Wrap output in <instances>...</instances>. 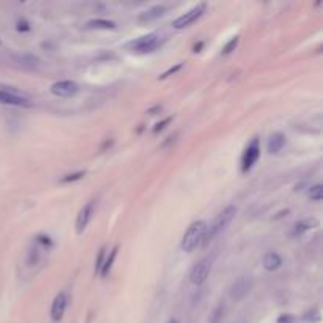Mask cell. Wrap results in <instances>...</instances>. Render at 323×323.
Returning <instances> with one entry per match:
<instances>
[{
	"mask_svg": "<svg viewBox=\"0 0 323 323\" xmlns=\"http://www.w3.org/2000/svg\"><path fill=\"white\" fill-rule=\"evenodd\" d=\"M223 315H224V306H223V304H219V306L214 309V311H213V314H211V317H210L208 323H221Z\"/></svg>",
	"mask_w": 323,
	"mask_h": 323,
	"instance_id": "20",
	"label": "cell"
},
{
	"mask_svg": "<svg viewBox=\"0 0 323 323\" xmlns=\"http://www.w3.org/2000/svg\"><path fill=\"white\" fill-rule=\"evenodd\" d=\"M206 229H208V226H206L205 221H194L185 232L182 240V249L185 252H192L203 241Z\"/></svg>",
	"mask_w": 323,
	"mask_h": 323,
	"instance_id": "2",
	"label": "cell"
},
{
	"mask_svg": "<svg viewBox=\"0 0 323 323\" xmlns=\"http://www.w3.org/2000/svg\"><path fill=\"white\" fill-rule=\"evenodd\" d=\"M0 44H2V40H0Z\"/></svg>",
	"mask_w": 323,
	"mask_h": 323,
	"instance_id": "29",
	"label": "cell"
},
{
	"mask_svg": "<svg viewBox=\"0 0 323 323\" xmlns=\"http://www.w3.org/2000/svg\"><path fill=\"white\" fill-rule=\"evenodd\" d=\"M171 120H172V117H167V119H164L161 123H156V125H154V128H153V131H154V133L161 131V129H164V126H166L167 123H169Z\"/></svg>",
	"mask_w": 323,
	"mask_h": 323,
	"instance_id": "26",
	"label": "cell"
},
{
	"mask_svg": "<svg viewBox=\"0 0 323 323\" xmlns=\"http://www.w3.org/2000/svg\"><path fill=\"white\" fill-rule=\"evenodd\" d=\"M281 265H282V258H281V255L276 254V252H268V254L263 257V266H265V270H268V271H275V270H278Z\"/></svg>",
	"mask_w": 323,
	"mask_h": 323,
	"instance_id": "15",
	"label": "cell"
},
{
	"mask_svg": "<svg viewBox=\"0 0 323 323\" xmlns=\"http://www.w3.org/2000/svg\"><path fill=\"white\" fill-rule=\"evenodd\" d=\"M104 258H106V248H101V251H99V254H98V260H96V268H95L96 273H99V270H101V266H102V262H104Z\"/></svg>",
	"mask_w": 323,
	"mask_h": 323,
	"instance_id": "23",
	"label": "cell"
},
{
	"mask_svg": "<svg viewBox=\"0 0 323 323\" xmlns=\"http://www.w3.org/2000/svg\"><path fill=\"white\" fill-rule=\"evenodd\" d=\"M67 306H68V295H67V292H60L54 298L52 307H50V318L54 321H60L63 318Z\"/></svg>",
	"mask_w": 323,
	"mask_h": 323,
	"instance_id": "10",
	"label": "cell"
},
{
	"mask_svg": "<svg viewBox=\"0 0 323 323\" xmlns=\"http://www.w3.org/2000/svg\"><path fill=\"white\" fill-rule=\"evenodd\" d=\"M205 8H206V4L202 2V4H197L194 8H191L189 11H186L185 15H182L180 18H177L174 21V27L175 29H185V27H189V25L192 22H196L203 13H205Z\"/></svg>",
	"mask_w": 323,
	"mask_h": 323,
	"instance_id": "6",
	"label": "cell"
},
{
	"mask_svg": "<svg viewBox=\"0 0 323 323\" xmlns=\"http://www.w3.org/2000/svg\"><path fill=\"white\" fill-rule=\"evenodd\" d=\"M237 44H238V36H234L232 38V40L224 46V49H223V54L224 56H227V54H230L232 50H235V47H237Z\"/></svg>",
	"mask_w": 323,
	"mask_h": 323,
	"instance_id": "22",
	"label": "cell"
},
{
	"mask_svg": "<svg viewBox=\"0 0 323 323\" xmlns=\"http://www.w3.org/2000/svg\"><path fill=\"white\" fill-rule=\"evenodd\" d=\"M77 90H79V87H77V84L73 81H59L50 87V92H52L56 96H62V98H70V96L76 95Z\"/></svg>",
	"mask_w": 323,
	"mask_h": 323,
	"instance_id": "9",
	"label": "cell"
},
{
	"mask_svg": "<svg viewBox=\"0 0 323 323\" xmlns=\"http://www.w3.org/2000/svg\"><path fill=\"white\" fill-rule=\"evenodd\" d=\"M235 214H237V206H234V205L227 206V208H224L221 213H219L213 221V224L206 229V234L203 237V246L211 243L221 232H224L229 227V224L232 223V219L235 218Z\"/></svg>",
	"mask_w": 323,
	"mask_h": 323,
	"instance_id": "1",
	"label": "cell"
},
{
	"mask_svg": "<svg viewBox=\"0 0 323 323\" xmlns=\"http://www.w3.org/2000/svg\"><path fill=\"white\" fill-rule=\"evenodd\" d=\"M260 156V145H258V139L254 137L251 140V144L246 147L243 153V158H241V171L243 172H248L251 167L255 164V161Z\"/></svg>",
	"mask_w": 323,
	"mask_h": 323,
	"instance_id": "7",
	"label": "cell"
},
{
	"mask_svg": "<svg viewBox=\"0 0 323 323\" xmlns=\"http://www.w3.org/2000/svg\"><path fill=\"white\" fill-rule=\"evenodd\" d=\"M307 197L311 199V200H321L323 199V186L321 185H314L307 189Z\"/></svg>",
	"mask_w": 323,
	"mask_h": 323,
	"instance_id": "19",
	"label": "cell"
},
{
	"mask_svg": "<svg viewBox=\"0 0 323 323\" xmlns=\"http://www.w3.org/2000/svg\"><path fill=\"white\" fill-rule=\"evenodd\" d=\"M252 289V279L249 276L238 278L230 289V298L234 301H241Z\"/></svg>",
	"mask_w": 323,
	"mask_h": 323,
	"instance_id": "8",
	"label": "cell"
},
{
	"mask_svg": "<svg viewBox=\"0 0 323 323\" xmlns=\"http://www.w3.org/2000/svg\"><path fill=\"white\" fill-rule=\"evenodd\" d=\"M129 46H131V49L137 54H147V52H151V50H154L159 46V38L154 33H148V35L137 38V40H134Z\"/></svg>",
	"mask_w": 323,
	"mask_h": 323,
	"instance_id": "5",
	"label": "cell"
},
{
	"mask_svg": "<svg viewBox=\"0 0 323 323\" xmlns=\"http://www.w3.org/2000/svg\"><path fill=\"white\" fill-rule=\"evenodd\" d=\"M85 175L84 171L81 172H74V174H68V175H65L60 178V183H71V182H77V180H81L82 177Z\"/></svg>",
	"mask_w": 323,
	"mask_h": 323,
	"instance_id": "21",
	"label": "cell"
},
{
	"mask_svg": "<svg viewBox=\"0 0 323 323\" xmlns=\"http://www.w3.org/2000/svg\"><path fill=\"white\" fill-rule=\"evenodd\" d=\"M15 60L25 68H36L38 65H40V59L33 54H21V56H16Z\"/></svg>",
	"mask_w": 323,
	"mask_h": 323,
	"instance_id": "16",
	"label": "cell"
},
{
	"mask_svg": "<svg viewBox=\"0 0 323 323\" xmlns=\"http://www.w3.org/2000/svg\"><path fill=\"white\" fill-rule=\"evenodd\" d=\"M286 145V136L282 133H273L268 139V151L270 153H279L282 147Z\"/></svg>",
	"mask_w": 323,
	"mask_h": 323,
	"instance_id": "13",
	"label": "cell"
},
{
	"mask_svg": "<svg viewBox=\"0 0 323 323\" xmlns=\"http://www.w3.org/2000/svg\"><path fill=\"white\" fill-rule=\"evenodd\" d=\"M92 214H93V202H88V203H85L82 208H81L79 214H77V219H76V232L79 235L87 229L88 221H90V218H92Z\"/></svg>",
	"mask_w": 323,
	"mask_h": 323,
	"instance_id": "11",
	"label": "cell"
},
{
	"mask_svg": "<svg viewBox=\"0 0 323 323\" xmlns=\"http://www.w3.org/2000/svg\"><path fill=\"white\" fill-rule=\"evenodd\" d=\"M0 102L8 106H19V107H32V101L19 93L18 90H13L11 87H0Z\"/></svg>",
	"mask_w": 323,
	"mask_h": 323,
	"instance_id": "3",
	"label": "cell"
},
{
	"mask_svg": "<svg viewBox=\"0 0 323 323\" xmlns=\"http://www.w3.org/2000/svg\"><path fill=\"white\" fill-rule=\"evenodd\" d=\"M117 251H119V246H114V248H112V251L109 252V255L104 258V262H102V266H101V270H99L98 275H101L102 278H106V276L109 275V271H111V268H112V263H114V260H115V257H117Z\"/></svg>",
	"mask_w": 323,
	"mask_h": 323,
	"instance_id": "17",
	"label": "cell"
},
{
	"mask_svg": "<svg viewBox=\"0 0 323 323\" xmlns=\"http://www.w3.org/2000/svg\"><path fill=\"white\" fill-rule=\"evenodd\" d=\"M182 67H183V65H182V63H177L174 68H169V70H167L166 73H163V74L159 76V79H166V77H169L171 74H175V73H177V71H178L180 68H182Z\"/></svg>",
	"mask_w": 323,
	"mask_h": 323,
	"instance_id": "25",
	"label": "cell"
},
{
	"mask_svg": "<svg viewBox=\"0 0 323 323\" xmlns=\"http://www.w3.org/2000/svg\"><path fill=\"white\" fill-rule=\"evenodd\" d=\"M203 46V43H199V44H194V52H199V49Z\"/></svg>",
	"mask_w": 323,
	"mask_h": 323,
	"instance_id": "27",
	"label": "cell"
},
{
	"mask_svg": "<svg viewBox=\"0 0 323 323\" xmlns=\"http://www.w3.org/2000/svg\"><path fill=\"white\" fill-rule=\"evenodd\" d=\"M167 323H178V320H175V318H172V320H169Z\"/></svg>",
	"mask_w": 323,
	"mask_h": 323,
	"instance_id": "28",
	"label": "cell"
},
{
	"mask_svg": "<svg viewBox=\"0 0 323 323\" xmlns=\"http://www.w3.org/2000/svg\"><path fill=\"white\" fill-rule=\"evenodd\" d=\"M85 27L87 29H115V22L107 19H92L87 22Z\"/></svg>",
	"mask_w": 323,
	"mask_h": 323,
	"instance_id": "18",
	"label": "cell"
},
{
	"mask_svg": "<svg viewBox=\"0 0 323 323\" xmlns=\"http://www.w3.org/2000/svg\"><path fill=\"white\" fill-rule=\"evenodd\" d=\"M164 11H166V7L164 5H154L145 11H142L140 15H139V21L140 22H151L154 19H158L164 15Z\"/></svg>",
	"mask_w": 323,
	"mask_h": 323,
	"instance_id": "12",
	"label": "cell"
},
{
	"mask_svg": "<svg viewBox=\"0 0 323 323\" xmlns=\"http://www.w3.org/2000/svg\"><path fill=\"white\" fill-rule=\"evenodd\" d=\"M210 271H211V258L210 257L200 258L191 270V276H189L191 282L196 284V286H200V284H203L206 281V278H208Z\"/></svg>",
	"mask_w": 323,
	"mask_h": 323,
	"instance_id": "4",
	"label": "cell"
},
{
	"mask_svg": "<svg viewBox=\"0 0 323 323\" xmlns=\"http://www.w3.org/2000/svg\"><path fill=\"white\" fill-rule=\"evenodd\" d=\"M16 29L19 30V32H29L30 30V24L25 21V19H19L18 22H16Z\"/></svg>",
	"mask_w": 323,
	"mask_h": 323,
	"instance_id": "24",
	"label": "cell"
},
{
	"mask_svg": "<svg viewBox=\"0 0 323 323\" xmlns=\"http://www.w3.org/2000/svg\"><path fill=\"white\" fill-rule=\"evenodd\" d=\"M317 226H318V221H317V219H314V218H311V219H303V221L296 223V224L293 226L292 235H301V234H304L306 230L314 229V227H317Z\"/></svg>",
	"mask_w": 323,
	"mask_h": 323,
	"instance_id": "14",
	"label": "cell"
}]
</instances>
